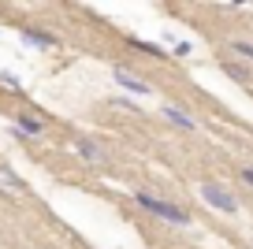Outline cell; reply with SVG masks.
<instances>
[{
  "instance_id": "cell-7",
  "label": "cell",
  "mask_w": 253,
  "mask_h": 249,
  "mask_svg": "<svg viewBox=\"0 0 253 249\" xmlns=\"http://www.w3.org/2000/svg\"><path fill=\"white\" fill-rule=\"evenodd\" d=\"M15 130H19V134H26V138H41V134H45V119L30 116V112H19Z\"/></svg>"
},
{
  "instance_id": "cell-9",
  "label": "cell",
  "mask_w": 253,
  "mask_h": 249,
  "mask_svg": "<svg viewBox=\"0 0 253 249\" xmlns=\"http://www.w3.org/2000/svg\"><path fill=\"white\" fill-rule=\"evenodd\" d=\"M223 71H227V75L235 78V82H242V86L250 82V67H242V63H235V60H227V63H223Z\"/></svg>"
},
{
  "instance_id": "cell-2",
  "label": "cell",
  "mask_w": 253,
  "mask_h": 249,
  "mask_svg": "<svg viewBox=\"0 0 253 249\" xmlns=\"http://www.w3.org/2000/svg\"><path fill=\"white\" fill-rule=\"evenodd\" d=\"M201 197H205V205H212V208L223 212V216H235L238 212V197L231 194L223 182H201Z\"/></svg>"
},
{
  "instance_id": "cell-6",
  "label": "cell",
  "mask_w": 253,
  "mask_h": 249,
  "mask_svg": "<svg viewBox=\"0 0 253 249\" xmlns=\"http://www.w3.org/2000/svg\"><path fill=\"white\" fill-rule=\"evenodd\" d=\"M116 82L126 89V93H134V97H149V82H142V78H134L126 67H116Z\"/></svg>"
},
{
  "instance_id": "cell-1",
  "label": "cell",
  "mask_w": 253,
  "mask_h": 249,
  "mask_svg": "<svg viewBox=\"0 0 253 249\" xmlns=\"http://www.w3.org/2000/svg\"><path fill=\"white\" fill-rule=\"evenodd\" d=\"M134 201L142 205L149 216H157V219H164V223H171V227H190L194 219H190V212L182 208V205H175V201H164V197H157V194H149V190H138L134 194Z\"/></svg>"
},
{
  "instance_id": "cell-11",
  "label": "cell",
  "mask_w": 253,
  "mask_h": 249,
  "mask_svg": "<svg viewBox=\"0 0 253 249\" xmlns=\"http://www.w3.org/2000/svg\"><path fill=\"white\" fill-rule=\"evenodd\" d=\"M231 52H238L242 60L253 63V45H250V41H231Z\"/></svg>"
},
{
  "instance_id": "cell-4",
  "label": "cell",
  "mask_w": 253,
  "mask_h": 249,
  "mask_svg": "<svg viewBox=\"0 0 253 249\" xmlns=\"http://www.w3.org/2000/svg\"><path fill=\"white\" fill-rule=\"evenodd\" d=\"M160 116L168 119V123L171 126H179V130H186V134H194L198 130V119L190 116V112H182L179 104H164V108H160Z\"/></svg>"
},
{
  "instance_id": "cell-10",
  "label": "cell",
  "mask_w": 253,
  "mask_h": 249,
  "mask_svg": "<svg viewBox=\"0 0 253 249\" xmlns=\"http://www.w3.org/2000/svg\"><path fill=\"white\" fill-rule=\"evenodd\" d=\"M130 48H138V52H145V56H164V48L153 45V41H130Z\"/></svg>"
},
{
  "instance_id": "cell-3",
  "label": "cell",
  "mask_w": 253,
  "mask_h": 249,
  "mask_svg": "<svg viewBox=\"0 0 253 249\" xmlns=\"http://www.w3.org/2000/svg\"><path fill=\"white\" fill-rule=\"evenodd\" d=\"M75 153H79L82 160H89L93 167H108V153H104V145H97L93 138H75Z\"/></svg>"
},
{
  "instance_id": "cell-12",
  "label": "cell",
  "mask_w": 253,
  "mask_h": 249,
  "mask_svg": "<svg viewBox=\"0 0 253 249\" xmlns=\"http://www.w3.org/2000/svg\"><path fill=\"white\" fill-rule=\"evenodd\" d=\"M238 179H242L246 186L253 190V167H250V164H242V167H238Z\"/></svg>"
},
{
  "instance_id": "cell-8",
  "label": "cell",
  "mask_w": 253,
  "mask_h": 249,
  "mask_svg": "<svg viewBox=\"0 0 253 249\" xmlns=\"http://www.w3.org/2000/svg\"><path fill=\"white\" fill-rule=\"evenodd\" d=\"M23 41L26 45H34V48H52V45H60V41H56V34H45V30H34V26H23Z\"/></svg>"
},
{
  "instance_id": "cell-13",
  "label": "cell",
  "mask_w": 253,
  "mask_h": 249,
  "mask_svg": "<svg viewBox=\"0 0 253 249\" xmlns=\"http://www.w3.org/2000/svg\"><path fill=\"white\" fill-rule=\"evenodd\" d=\"M235 4H246V0H235Z\"/></svg>"
},
{
  "instance_id": "cell-5",
  "label": "cell",
  "mask_w": 253,
  "mask_h": 249,
  "mask_svg": "<svg viewBox=\"0 0 253 249\" xmlns=\"http://www.w3.org/2000/svg\"><path fill=\"white\" fill-rule=\"evenodd\" d=\"M0 194L4 197H23L26 194V182L19 179L11 167H4V164H0Z\"/></svg>"
}]
</instances>
